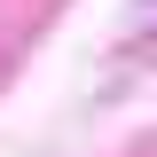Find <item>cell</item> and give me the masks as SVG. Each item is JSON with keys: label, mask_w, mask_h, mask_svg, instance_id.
<instances>
[]
</instances>
